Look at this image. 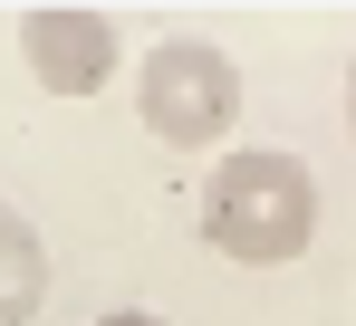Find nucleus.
<instances>
[{
  "label": "nucleus",
  "mask_w": 356,
  "mask_h": 326,
  "mask_svg": "<svg viewBox=\"0 0 356 326\" xmlns=\"http://www.w3.org/2000/svg\"><path fill=\"white\" fill-rule=\"evenodd\" d=\"M202 240L241 269H289L318 240V173L280 144H241L202 182Z\"/></svg>",
  "instance_id": "obj_1"
},
{
  "label": "nucleus",
  "mask_w": 356,
  "mask_h": 326,
  "mask_svg": "<svg viewBox=\"0 0 356 326\" xmlns=\"http://www.w3.org/2000/svg\"><path fill=\"white\" fill-rule=\"evenodd\" d=\"M135 115L154 144L174 154H202L241 125V67L222 39H154L145 67H135Z\"/></svg>",
  "instance_id": "obj_2"
},
{
  "label": "nucleus",
  "mask_w": 356,
  "mask_h": 326,
  "mask_svg": "<svg viewBox=\"0 0 356 326\" xmlns=\"http://www.w3.org/2000/svg\"><path fill=\"white\" fill-rule=\"evenodd\" d=\"M19 58H29V77L49 87V96H97L106 77H116V19L106 10H77V0H39V10H19Z\"/></svg>",
  "instance_id": "obj_3"
},
{
  "label": "nucleus",
  "mask_w": 356,
  "mask_h": 326,
  "mask_svg": "<svg viewBox=\"0 0 356 326\" xmlns=\"http://www.w3.org/2000/svg\"><path fill=\"white\" fill-rule=\"evenodd\" d=\"M49 307V240L29 230V212L0 202V326H29Z\"/></svg>",
  "instance_id": "obj_4"
},
{
  "label": "nucleus",
  "mask_w": 356,
  "mask_h": 326,
  "mask_svg": "<svg viewBox=\"0 0 356 326\" xmlns=\"http://www.w3.org/2000/svg\"><path fill=\"white\" fill-rule=\"evenodd\" d=\"M97 326H164V317H154V307H106Z\"/></svg>",
  "instance_id": "obj_5"
},
{
  "label": "nucleus",
  "mask_w": 356,
  "mask_h": 326,
  "mask_svg": "<svg viewBox=\"0 0 356 326\" xmlns=\"http://www.w3.org/2000/svg\"><path fill=\"white\" fill-rule=\"evenodd\" d=\"M347 135H356V58H347Z\"/></svg>",
  "instance_id": "obj_6"
}]
</instances>
